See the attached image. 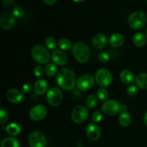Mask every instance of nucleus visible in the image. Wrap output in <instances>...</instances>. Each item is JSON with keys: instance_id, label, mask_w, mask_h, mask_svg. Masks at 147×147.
Masks as SVG:
<instances>
[{"instance_id": "1", "label": "nucleus", "mask_w": 147, "mask_h": 147, "mask_svg": "<svg viewBox=\"0 0 147 147\" xmlns=\"http://www.w3.org/2000/svg\"><path fill=\"white\" fill-rule=\"evenodd\" d=\"M57 84L65 90H73L76 84V73L70 67H63L58 71L56 77Z\"/></svg>"}, {"instance_id": "2", "label": "nucleus", "mask_w": 147, "mask_h": 147, "mask_svg": "<svg viewBox=\"0 0 147 147\" xmlns=\"http://www.w3.org/2000/svg\"><path fill=\"white\" fill-rule=\"evenodd\" d=\"M72 53L75 59L80 63L88 61L90 56V50L88 46L83 42H77L72 47Z\"/></svg>"}, {"instance_id": "3", "label": "nucleus", "mask_w": 147, "mask_h": 147, "mask_svg": "<svg viewBox=\"0 0 147 147\" xmlns=\"http://www.w3.org/2000/svg\"><path fill=\"white\" fill-rule=\"evenodd\" d=\"M31 55L34 61L42 65L48 63L51 58V55L48 50L42 45H37L33 47L32 49Z\"/></svg>"}, {"instance_id": "4", "label": "nucleus", "mask_w": 147, "mask_h": 147, "mask_svg": "<svg viewBox=\"0 0 147 147\" xmlns=\"http://www.w3.org/2000/svg\"><path fill=\"white\" fill-rule=\"evenodd\" d=\"M147 17L146 14L142 11H136L130 14L128 20L129 26L132 29L139 30L144 27L146 24Z\"/></svg>"}, {"instance_id": "5", "label": "nucleus", "mask_w": 147, "mask_h": 147, "mask_svg": "<svg viewBox=\"0 0 147 147\" xmlns=\"http://www.w3.org/2000/svg\"><path fill=\"white\" fill-rule=\"evenodd\" d=\"M95 80L97 84L101 88L107 87L111 83L113 76L111 71H109L108 69L100 68L96 71Z\"/></svg>"}, {"instance_id": "6", "label": "nucleus", "mask_w": 147, "mask_h": 147, "mask_svg": "<svg viewBox=\"0 0 147 147\" xmlns=\"http://www.w3.org/2000/svg\"><path fill=\"white\" fill-rule=\"evenodd\" d=\"M28 142L31 147H45L47 145V138L42 132L34 131L29 135Z\"/></svg>"}, {"instance_id": "7", "label": "nucleus", "mask_w": 147, "mask_h": 147, "mask_svg": "<svg viewBox=\"0 0 147 147\" xmlns=\"http://www.w3.org/2000/svg\"><path fill=\"white\" fill-rule=\"evenodd\" d=\"M47 100L52 106H57L61 103L63 98V92L59 88L53 87L47 93Z\"/></svg>"}, {"instance_id": "8", "label": "nucleus", "mask_w": 147, "mask_h": 147, "mask_svg": "<svg viewBox=\"0 0 147 147\" xmlns=\"http://www.w3.org/2000/svg\"><path fill=\"white\" fill-rule=\"evenodd\" d=\"M121 105L117 100H108L102 105V111L107 116H115L120 112Z\"/></svg>"}, {"instance_id": "9", "label": "nucleus", "mask_w": 147, "mask_h": 147, "mask_svg": "<svg viewBox=\"0 0 147 147\" xmlns=\"http://www.w3.org/2000/svg\"><path fill=\"white\" fill-rule=\"evenodd\" d=\"M47 108L44 105L38 104L33 106L29 112V116L30 119L35 121L42 120L47 116Z\"/></svg>"}, {"instance_id": "10", "label": "nucleus", "mask_w": 147, "mask_h": 147, "mask_svg": "<svg viewBox=\"0 0 147 147\" xmlns=\"http://www.w3.org/2000/svg\"><path fill=\"white\" fill-rule=\"evenodd\" d=\"M93 76L90 74H85L80 76L76 82V86L79 90L82 91L88 90L91 88L95 83Z\"/></svg>"}, {"instance_id": "11", "label": "nucleus", "mask_w": 147, "mask_h": 147, "mask_svg": "<svg viewBox=\"0 0 147 147\" xmlns=\"http://www.w3.org/2000/svg\"><path fill=\"white\" fill-rule=\"evenodd\" d=\"M88 113V111L85 106H78L72 111V120L76 123H81L86 121Z\"/></svg>"}, {"instance_id": "12", "label": "nucleus", "mask_w": 147, "mask_h": 147, "mask_svg": "<svg viewBox=\"0 0 147 147\" xmlns=\"http://www.w3.org/2000/svg\"><path fill=\"white\" fill-rule=\"evenodd\" d=\"M15 19L14 15L9 12H4L0 17V26L3 30H9L14 26Z\"/></svg>"}, {"instance_id": "13", "label": "nucleus", "mask_w": 147, "mask_h": 147, "mask_svg": "<svg viewBox=\"0 0 147 147\" xmlns=\"http://www.w3.org/2000/svg\"><path fill=\"white\" fill-rule=\"evenodd\" d=\"M24 93L22 90L18 89L11 88L7 91V98L9 100L11 103L14 104H18L22 102L24 100Z\"/></svg>"}, {"instance_id": "14", "label": "nucleus", "mask_w": 147, "mask_h": 147, "mask_svg": "<svg viewBox=\"0 0 147 147\" xmlns=\"http://www.w3.org/2000/svg\"><path fill=\"white\" fill-rule=\"evenodd\" d=\"M51 58L53 63L60 66L65 65L67 63V60H68L67 54L65 52L60 50H54L52 53Z\"/></svg>"}, {"instance_id": "15", "label": "nucleus", "mask_w": 147, "mask_h": 147, "mask_svg": "<svg viewBox=\"0 0 147 147\" xmlns=\"http://www.w3.org/2000/svg\"><path fill=\"white\" fill-rule=\"evenodd\" d=\"M86 135L91 141H96L100 136V129L96 123H90L86 128Z\"/></svg>"}, {"instance_id": "16", "label": "nucleus", "mask_w": 147, "mask_h": 147, "mask_svg": "<svg viewBox=\"0 0 147 147\" xmlns=\"http://www.w3.org/2000/svg\"><path fill=\"white\" fill-rule=\"evenodd\" d=\"M92 44L97 50H103L107 46L108 39L104 34L98 33L93 36L92 39Z\"/></svg>"}, {"instance_id": "17", "label": "nucleus", "mask_w": 147, "mask_h": 147, "mask_svg": "<svg viewBox=\"0 0 147 147\" xmlns=\"http://www.w3.org/2000/svg\"><path fill=\"white\" fill-rule=\"evenodd\" d=\"M47 83L45 79H39L34 82V90L36 94L43 95L47 90Z\"/></svg>"}, {"instance_id": "18", "label": "nucleus", "mask_w": 147, "mask_h": 147, "mask_svg": "<svg viewBox=\"0 0 147 147\" xmlns=\"http://www.w3.org/2000/svg\"><path fill=\"white\" fill-rule=\"evenodd\" d=\"M119 78L121 82L125 84H131L134 80V73L129 70L125 69L120 73Z\"/></svg>"}, {"instance_id": "19", "label": "nucleus", "mask_w": 147, "mask_h": 147, "mask_svg": "<svg viewBox=\"0 0 147 147\" xmlns=\"http://www.w3.org/2000/svg\"><path fill=\"white\" fill-rule=\"evenodd\" d=\"M124 37L121 33H114L109 38V43L112 47H119L123 44Z\"/></svg>"}, {"instance_id": "20", "label": "nucleus", "mask_w": 147, "mask_h": 147, "mask_svg": "<svg viewBox=\"0 0 147 147\" xmlns=\"http://www.w3.org/2000/svg\"><path fill=\"white\" fill-rule=\"evenodd\" d=\"M132 40H133L134 44L136 46H137V47H143L146 45L147 38L146 36L144 33L138 32L136 33L133 36Z\"/></svg>"}, {"instance_id": "21", "label": "nucleus", "mask_w": 147, "mask_h": 147, "mask_svg": "<svg viewBox=\"0 0 147 147\" xmlns=\"http://www.w3.org/2000/svg\"><path fill=\"white\" fill-rule=\"evenodd\" d=\"M136 86L142 89H147V73H139L135 79Z\"/></svg>"}, {"instance_id": "22", "label": "nucleus", "mask_w": 147, "mask_h": 147, "mask_svg": "<svg viewBox=\"0 0 147 147\" xmlns=\"http://www.w3.org/2000/svg\"><path fill=\"white\" fill-rule=\"evenodd\" d=\"M1 147H20V142L14 137H7L1 142Z\"/></svg>"}, {"instance_id": "23", "label": "nucleus", "mask_w": 147, "mask_h": 147, "mask_svg": "<svg viewBox=\"0 0 147 147\" xmlns=\"http://www.w3.org/2000/svg\"><path fill=\"white\" fill-rule=\"evenodd\" d=\"M21 127L20 125L17 124L16 123H11L9 124L8 126L6 127V131L7 133L11 136H17V135L20 134L21 132Z\"/></svg>"}, {"instance_id": "24", "label": "nucleus", "mask_w": 147, "mask_h": 147, "mask_svg": "<svg viewBox=\"0 0 147 147\" xmlns=\"http://www.w3.org/2000/svg\"><path fill=\"white\" fill-rule=\"evenodd\" d=\"M119 122L122 126L126 127L129 126L131 122V117L128 112L121 113L119 116Z\"/></svg>"}, {"instance_id": "25", "label": "nucleus", "mask_w": 147, "mask_h": 147, "mask_svg": "<svg viewBox=\"0 0 147 147\" xmlns=\"http://www.w3.org/2000/svg\"><path fill=\"white\" fill-rule=\"evenodd\" d=\"M45 72L49 77H53L57 74V73H58L57 67L53 63H48L45 68Z\"/></svg>"}, {"instance_id": "26", "label": "nucleus", "mask_w": 147, "mask_h": 147, "mask_svg": "<svg viewBox=\"0 0 147 147\" xmlns=\"http://www.w3.org/2000/svg\"><path fill=\"white\" fill-rule=\"evenodd\" d=\"M58 47L63 50H69L73 47L72 42L67 38H62L58 41Z\"/></svg>"}, {"instance_id": "27", "label": "nucleus", "mask_w": 147, "mask_h": 147, "mask_svg": "<svg viewBox=\"0 0 147 147\" xmlns=\"http://www.w3.org/2000/svg\"><path fill=\"white\" fill-rule=\"evenodd\" d=\"M86 105L88 109H93L97 105L98 103V97L93 94L89 95L86 98Z\"/></svg>"}, {"instance_id": "28", "label": "nucleus", "mask_w": 147, "mask_h": 147, "mask_svg": "<svg viewBox=\"0 0 147 147\" xmlns=\"http://www.w3.org/2000/svg\"><path fill=\"white\" fill-rule=\"evenodd\" d=\"M45 45L47 48L50 50H55L58 45V42L55 37H49L45 40Z\"/></svg>"}, {"instance_id": "29", "label": "nucleus", "mask_w": 147, "mask_h": 147, "mask_svg": "<svg viewBox=\"0 0 147 147\" xmlns=\"http://www.w3.org/2000/svg\"><path fill=\"white\" fill-rule=\"evenodd\" d=\"M97 97L100 100H106L109 98V92L103 88H100L97 90Z\"/></svg>"}, {"instance_id": "30", "label": "nucleus", "mask_w": 147, "mask_h": 147, "mask_svg": "<svg viewBox=\"0 0 147 147\" xmlns=\"http://www.w3.org/2000/svg\"><path fill=\"white\" fill-rule=\"evenodd\" d=\"M12 14L14 15V17H16V18H22L24 14V9H23L22 7H20V6H16V7H14V9H13Z\"/></svg>"}, {"instance_id": "31", "label": "nucleus", "mask_w": 147, "mask_h": 147, "mask_svg": "<svg viewBox=\"0 0 147 147\" xmlns=\"http://www.w3.org/2000/svg\"><path fill=\"white\" fill-rule=\"evenodd\" d=\"M138 92H139V89H138L137 86H135V85H130L126 88V93L130 96H136Z\"/></svg>"}, {"instance_id": "32", "label": "nucleus", "mask_w": 147, "mask_h": 147, "mask_svg": "<svg viewBox=\"0 0 147 147\" xmlns=\"http://www.w3.org/2000/svg\"><path fill=\"white\" fill-rule=\"evenodd\" d=\"M8 120V113L4 109H0V124L3 125Z\"/></svg>"}, {"instance_id": "33", "label": "nucleus", "mask_w": 147, "mask_h": 147, "mask_svg": "<svg viewBox=\"0 0 147 147\" xmlns=\"http://www.w3.org/2000/svg\"><path fill=\"white\" fill-rule=\"evenodd\" d=\"M102 119H103L102 113H100V111H95L94 113L92 114L91 119H92V121H93L94 123L100 122V121L102 120Z\"/></svg>"}, {"instance_id": "34", "label": "nucleus", "mask_w": 147, "mask_h": 147, "mask_svg": "<svg viewBox=\"0 0 147 147\" xmlns=\"http://www.w3.org/2000/svg\"><path fill=\"white\" fill-rule=\"evenodd\" d=\"M34 88V86H32V85L30 83H24L22 86V91L24 93H26V94H28V93H31L32 91V89Z\"/></svg>"}, {"instance_id": "35", "label": "nucleus", "mask_w": 147, "mask_h": 147, "mask_svg": "<svg viewBox=\"0 0 147 147\" xmlns=\"http://www.w3.org/2000/svg\"><path fill=\"white\" fill-rule=\"evenodd\" d=\"M45 73V70L42 66L40 65H37V67H34V74L36 77L37 78H40Z\"/></svg>"}, {"instance_id": "36", "label": "nucleus", "mask_w": 147, "mask_h": 147, "mask_svg": "<svg viewBox=\"0 0 147 147\" xmlns=\"http://www.w3.org/2000/svg\"><path fill=\"white\" fill-rule=\"evenodd\" d=\"M109 59H110V55L107 53H100L98 55V60L101 63H107L109 60Z\"/></svg>"}, {"instance_id": "37", "label": "nucleus", "mask_w": 147, "mask_h": 147, "mask_svg": "<svg viewBox=\"0 0 147 147\" xmlns=\"http://www.w3.org/2000/svg\"><path fill=\"white\" fill-rule=\"evenodd\" d=\"M127 106L125 104H121V107H120V111L121 112V113H126V111H127Z\"/></svg>"}, {"instance_id": "38", "label": "nucleus", "mask_w": 147, "mask_h": 147, "mask_svg": "<svg viewBox=\"0 0 147 147\" xmlns=\"http://www.w3.org/2000/svg\"><path fill=\"white\" fill-rule=\"evenodd\" d=\"M44 2L48 5H53L56 3V0H44Z\"/></svg>"}, {"instance_id": "39", "label": "nucleus", "mask_w": 147, "mask_h": 147, "mask_svg": "<svg viewBox=\"0 0 147 147\" xmlns=\"http://www.w3.org/2000/svg\"><path fill=\"white\" fill-rule=\"evenodd\" d=\"M144 122L145 124L147 126V113H146V114L144 116Z\"/></svg>"}, {"instance_id": "40", "label": "nucleus", "mask_w": 147, "mask_h": 147, "mask_svg": "<svg viewBox=\"0 0 147 147\" xmlns=\"http://www.w3.org/2000/svg\"><path fill=\"white\" fill-rule=\"evenodd\" d=\"M75 2H82V1H73Z\"/></svg>"}, {"instance_id": "41", "label": "nucleus", "mask_w": 147, "mask_h": 147, "mask_svg": "<svg viewBox=\"0 0 147 147\" xmlns=\"http://www.w3.org/2000/svg\"><path fill=\"white\" fill-rule=\"evenodd\" d=\"M146 36H147V29H146Z\"/></svg>"}]
</instances>
